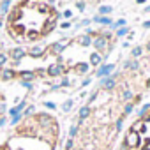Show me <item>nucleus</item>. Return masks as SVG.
<instances>
[{
    "label": "nucleus",
    "mask_w": 150,
    "mask_h": 150,
    "mask_svg": "<svg viewBox=\"0 0 150 150\" xmlns=\"http://www.w3.org/2000/svg\"><path fill=\"white\" fill-rule=\"evenodd\" d=\"M58 134L60 129L57 124L51 127H42L35 117L34 124L25 122L20 125L16 136L9 138L0 146V150H55Z\"/></svg>",
    "instance_id": "1"
},
{
    "label": "nucleus",
    "mask_w": 150,
    "mask_h": 150,
    "mask_svg": "<svg viewBox=\"0 0 150 150\" xmlns=\"http://www.w3.org/2000/svg\"><path fill=\"white\" fill-rule=\"evenodd\" d=\"M106 37H103V35H99V37H96L94 41H92V44L96 46V50L97 51H110V48H108V44H106Z\"/></svg>",
    "instance_id": "2"
},
{
    "label": "nucleus",
    "mask_w": 150,
    "mask_h": 150,
    "mask_svg": "<svg viewBox=\"0 0 150 150\" xmlns=\"http://www.w3.org/2000/svg\"><path fill=\"white\" fill-rule=\"evenodd\" d=\"M48 76H51V78H55V76H58V74H62L64 72V65L62 64H51L50 67H48Z\"/></svg>",
    "instance_id": "3"
},
{
    "label": "nucleus",
    "mask_w": 150,
    "mask_h": 150,
    "mask_svg": "<svg viewBox=\"0 0 150 150\" xmlns=\"http://www.w3.org/2000/svg\"><path fill=\"white\" fill-rule=\"evenodd\" d=\"M111 71H115V65L113 64H106V65H101L96 74H97V78H104V76H108V74H111Z\"/></svg>",
    "instance_id": "4"
},
{
    "label": "nucleus",
    "mask_w": 150,
    "mask_h": 150,
    "mask_svg": "<svg viewBox=\"0 0 150 150\" xmlns=\"http://www.w3.org/2000/svg\"><path fill=\"white\" fill-rule=\"evenodd\" d=\"M14 76H16V71H13V69H2L0 71V80L2 81H9Z\"/></svg>",
    "instance_id": "5"
},
{
    "label": "nucleus",
    "mask_w": 150,
    "mask_h": 150,
    "mask_svg": "<svg viewBox=\"0 0 150 150\" xmlns=\"http://www.w3.org/2000/svg\"><path fill=\"white\" fill-rule=\"evenodd\" d=\"M55 27H57V21L48 20V21H46V25H44V28H42V30H39V32H41V35H48V34H51V32L55 30Z\"/></svg>",
    "instance_id": "6"
},
{
    "label": "nucleus",
    "mask_w": 150,
    "mask_h": 150,
    "mask_svg": "<svg viewBox=\"0 0 150 150\" xmlns=\"http://www.w3.org/2000/svg\"><path fill=\"white\" fill-rule=\"evenodd\" d=\"M21 18H23V14H21V9H20V7L13 9V11H11V14H9V21H11V23H14V21H20Z\"/></svg>",
    "instance_id": "7"
},
{
    "label": "nucleus",
    "mask_w": 150,
    "mask_h": 150,
    "mask_svg": "<svg viewBox=\"0 0 150 150\" xmlns=\"http://www.w3.org/2000/svg\"><path fill=\"white\" fill-rule=\"evenodd\" d=\"M23 32H25V27H23V25H20V23H18V25H11V35H13V37L18 39Z\"/></svg>",
    "instance_id": "8"
},
{
    "label": "nucleus",
    "mask_w": 150,
    "mask_h": 150,
    "mask_svg": "<svg viewBox=\"0 0 150 150\" xmlns=\"http://www.w3.org/2000/svg\"><path fill=\"white\" fill-rule=\"evenodd\" d=\"M76 42H78V44H81V46H90V44H92V35L83 34V35L76 37Z\"/></svg>",
    "instance_id": "9"
},
{
    "label": "nucleus",
    "mask_w": 150,
    "mask_h": 150,
    "mask_svg": "<svg viewBox=\"0 0 150 150\" xmlns=\"http://www.w3.org/2000/svg\"><path fill=\"white\" fill-rule=\"evenodd\" d=\"M23 57H25V51H23L21 48H14V50L11 51V58H13L14 62H20Z\"/></svg>",
    "instance_id": "10"
},
{
    "label": "nucleus",
    "mask_w": 150,
    "mask_h": 150,
    "mask_svg": "<svg viewBox=\"0 0 150 150\" xmlns=\"http://www.w3.org/2000/svg\"><path fill=\"white\" fill-rule=\"evenodd\" d=\"M101 85H103V88L111 90V88L115 87V80H113V78H103V80H101Z\"/></svg>",
    "instance_id": "11"
},
{
    "label": "nucleus",
    "mask_w": 150,
    "mask_h": 150,
    "mask_svg": "<svg viewBox=\"0 0 150 150\" xmlns=\"http://www.w3.org/2000/svg\"><path fill=\"white\" fill-rule=\"evenodd\" d=\"M28 55L30 57H41V55H44V48L42 46H34V48H30Z\"/></svg>",
    "instance_id": "12"
},
{
    "label": "nucleus",
    "mask_w": 150,
    "mask_h": 150,
    "mask_svg": "<svg viewBox=\"0 0 150 150\" xmlns=\"http://www.w3.org/2000/svg\"><path fill=\"white\" fill-rule=\"evenodd\" d=\"M88 117H90V108H88V106H83V108L80 110V120L85 122Z\"/></svg>",
    "instance_id": "13"
},
{
    "label": "nucleus",
    "mask_w": 150,
    "mask_h": 150,
    "mask_svg": "<svg viewBox=\"0 0 150 150\" xmlns=\"http://www.w3.org/2000/svg\"><path fill=\"white\" fill-rule=\"evenodd\" d=\"M28 41H37L39 37H41V32L39 30H30V32H27V35H25Z\"/></svg>",
    "instance_id": "14"
},
{
    "label": "nucleus",
    "mask_w": 150,
    "mask_h": 150,
    "mask_svg": "<svg viewBox=\"0 0 150 150\" xmlns=\"http://www.w3.org/2000/svg\"><path fill=\"white\" fill-rule=\"evenodd\" d=\"M124 67H125V69H131V71H138L139 64H138L136 60H127V62L124 64Z\"/></svg>",
    "instance_id": "15"
},
{
    "label": "nucleus",
    "mask_w": 150,
    "mask_h": 150,
    "mask_svg": "<svg viewBox=\"0 0 150 150\" xmlns=\"http://www.w3.org/2000/svg\"><path fill=\"white\" fill-rule=\"evenodd\" d=\"M94 21H96V23H103V25H111V20H110L108 16H96Z\"/></svg>",
    "instance_id": "16"
},
{
    "label": "nucleus",
    "mask_w": 150,
    "mask_h": 150,
    "mask_svg": "<svg viewBox=\"0 0 150 150\" xmlns=\"http://www.w3.org/2000/svg\"><path fill=\"white\" fill-rule=\"evenodd\" d=\"M20 76H21L25 81H28V80H34V76H35V74H34L32 71H21V72H20Z\"/></svg>",
    "instance_id": "17"
},
{
    "label": "nucleus",
    "mask_w": 150,
    "mask_h": 150,
    "mask_svg": "<svg viewBox=\"0 0 150 150\" xmlns=\"http://www.w3.org/2000/svg\"><path fill=\"white\" fill-rule=\"evenodd\" d=\"M74 67H76L78 72H87V71H88V64H87V62H80V64L74 65Z\"/></svg>",
    "instance_id": "18"
},
{
    "label": "nucleus",
    "mask_w": 150,
    "mask_h": 150,
    "mask_svg": "<svg viewBox=\"0 0 150 150\" xmlns=\"http://www.w3.org/2000/svg\"><path fill=\"white\" fill-rule=\"evenodd\" d=\"M101 58H103V57H101L99 53H92V55H90V64H92V65H97V64L101 62Z\"/></svg>",
    "instance_id": "19"
},
{
    "label": "nucleus",
    "mask_w": 150,
    "mask_h": 150,
    "mask_svg": "<svg viewBox=\"0 0 150 150\" xmlns=\"http://www.w3.org/2000/svg\"><path fill=\"white\" fill-rule=\"evenodd\" d=\"M122 99H124V101H131V99H134V96H132L131 90H124V92H122Z\"/></svg>",
    "instance_id": "20"
},
{
    "label": "nucleus",
    "mask_w": 150,
    "mask_h": 150,
    "mask_svg": "<svg viewBox=\"0 0 150 150\" xmlns=\"http://www.w3.org/2000/svg\"><path fill=\"white\" fill-rule=\"evenodd\" d=\"M111 11H113V9H111L110 6H101V7H99V14H110Z\"/></svg>",
    "instance_id": "21"
},
{
    "label": "nucleus",
    "mask_w": 150,
    "mask_h": 150,
    "mask_svg": "<svg viewBox=\"0 0 150 150\" xmlns=\"http://www.w3.org/2000/svg\"><path fill=\"white\" fill-rule=\"evenodd\" d=\"M65 46H67V44H58V42H57V44H53V51H55V53H62V51L65 50Z\"/></svg>",
    "instance_id": "22"
},
{
    "label": "nucleus",
    "mask_w": 150,
    "mask_h": 150,
    "mask_svg": "<svg viewBox=\"0 0 150 150\" xmlns=\"http://www.w3.org/2000/svg\"><path fill=\"white\" fill-rule=\"evenodd\" d=\"M132 110H134V106L129 103V104H125V108H124V115H131L132 113Z\"/></svg>",
    "instance_id": "23"
},
{
    "label": "nucleus",
    "mask_w": 150,
    "mask_h": 150,
    "mask_svg": "<svg viewBox=\"0 0 150 150\" xmlns=\"http://www.w3.org/2000/svg\"><path fill=\"white\" fill-rule=\"evenodd\" d=\"M9 4H11V0H4V2H2V7H0V9H2V13H7Z\"/></svg>",
    "instance_id": "24"
},
{
    "label": "nucleus",
    "mask_w": 150,
    "mask_h": 150,
    "mask_svg": "<svg viewBox=\"0 0 150 150\" xmlns=\"http://www.w3.org/2000/svg\"><path fill=\"white\" fill-rule=\"evenodd\" d=\"M129 32V28H125V27H122V28H118V32H117V35L118 37H122V35H125Z\"/></svg>",
    "instance_id": "25"
},
{
    "label": "nucleus",
    "mask_w": 150,
    "mask_h": 150,
    "mask_svg": "<svg viewBox=\"0 0 150 150\" xmlns=\"http://www.w3.org/2000/svg\"><path fill=\"white\" fill-rule=\"evenodd\" d=\"M141 51H143L141 48H134V50H132V57H134V58H138V57L141 55Z\"/></svg>",
    "instance_id": "26"
},
{
    "label": "nucleus",
    "mask_w": 150,
    "mask_h": 150,
    "mask_svg": "<svg viewBox=\"0 0 150 150\" xmlns=\"http://www.w3.org/2000/svg\"><path fill=\"white\" fill-rule=\"evenodd\" d=\"M34 111H35V108H34V106H28V108L25 110V113H23V115H27V117H30V115H32Z\"/></svg>",
    "instance_id": "27"
},
{
    "label": "nucleus",
    "mask_w": 150,
    "mask_h": 150,
    "mask_svg": "<svg viewBox=\"0 0 150 150\" xmlns=\"http://www.w3.org/2000/svg\"><path fill=\"white\" fill-rule=\"evenodd\" d=\"M7 62V55H4V53H0V67H2L4 64Z\"/></svg>",
    "instance_id": "28"
},
{
    "label": "nucleus",
    "mask_w": 150,
    "mask_h": 150,
    "mask_svg": "<svg viewBox=\"0 0 150 150\" xmlns=\"http://www.w3.org/2000/svg\"><path fill=\"white\" fill-rule=\"evenodd\" d=\"M124 25H125V21H124V20H118L117 23H111V27H113V28H117V27H124Z\"/></svg>",
    "instance_id": "29"
},
{
    "label": "nucleus",
    "mask_w": 150,
    "mask_h": 150,
    "mask_svg": "<svg viewBox=\"0 0 150 150\" xmlns=\"http://www.w3.org/2000/svg\"><path fill=\"white\" fill-rule=\"evenodd\" d=\"M21 85H23L25 88H28V90H32V85H30V81H25V80H23V81H21Z\"/></svg>",
    "instance_id": "30"
},
{
    "label": "nucleus",
    "mask_w": 150,
    "mask_h": 150,
    "mask_svg": "<svg viewBox=\"0 0 150 150\" xmlns=\"http://www.w3.org/2000/svg\"><path fill=\"white\" fill-rule=\"evenodd\" d=\"M71 106H72V101H67V103L64 104V110H65V111H69V110H71Z\"/></svg>",
    "instance_id": "31"
},
{
    "label": "nucleus",
    "mask_w": 150,
    "mask_h": 150,
    "mask_svg": "<svg viewBox=\"0 0 150 150\" xmlns=\"http://www.w3.org/2000/svg\"><path fill=\"white\" fill-rule=\"evenodd\" d=\"M4 113H6V104H4V103H0V117H2Z\"/></svg>",
    "instance_id": "32"
},
{
    "label": "nucleus",
    "mask_w": 150,
    "mask_h": 150,
    "mask_svg": "<svg viewBox=\"0 0 150 150\" xmlns=\"http://www.w3.org/2000/svg\"><path fill=\"white\" fill-rule=\"evenodd\" d=\"M90 25V20H83V21H80V27H88Z\"/></svg>",
    "instance_id": "33"
},
{
    "label": "nucleus",
    "mask_w": 150,
    "mask_h": 150,
    "mask_svg": "<svg viewBox=\"0 0 150 150\" xmlns=\"http://www.w3.org/2000/svg\"><path fill=\"white\" fill-rule=\"evenodd\" d=\"M39 11H41V13H48V11H50V9H48V7H46V6H39Z\"/></svg>",
    "instance_id": "34"
},
{
    "label": "nucleus",
    "mask_w": 150,
    "mask_h": 150,
    "mask_svg": "<svg viewBox=\"0 0 150 150\" xmlns=\"http://www.w3.org/2000/svg\"><path fill=\"white\" fill-rule=\"evenodd\" d=\"M67 85H69V80H67V78H64V80H62V83H60V87H67Z\"/></svg>",
    "instance_id": "35"
},
{
    "label": "nucleus",
    "mask_w": 150,
    "mask_h": 150,
    "mask_svg": "<svg viewBox=\"0 0 150 150\" xmlns=\"http://www.w3.org/2000/svg\"><path fill=\"white\" fill-rule=\"evenodd\" d=\"M76 7H78V9H81V11H83V9H85V4H83V2H78V4H76Z\"/></svg>",
    "instance_id": "36"
},
{
    "label": "nucleus",
    "mask_w": 150,
    "mask_h": 150,
    "mask_svg": "<svg viewBox=\"0 0 150 150\" xmlns=\"http://www.w3.org/2000/svg\"><path fill=\"white\" fill-rule=\"evenodd\" d=\"M88 85H90V78H87V80L81 83V87H88Z\"/></svg>",
    "instance_id": "37"
},
{
    "label": "nucleus",
    "mask_w": 150,
    "mask_h": 150,
    "mask_svg": "<svg viewBox=\"0 0 150 150\" xmlns=\"http://www.w3.org/2000/svg\"><path fill=\"white\" fill-rule=\"evenodd\" d=\"M71 16H72V13H71V11H65V13H64V18H71Z\"/></svg>",
    "instance_id": "38"
},
{
    "label": "nucleus",
    "mask_w": 150,
    "mask_h": 150,
    "mask_svg": "<svg viewBox=\"0 0 150 150\" xmlns=\"http://www.w3.org/2000/svg\"><path fill=\"white\" fill-rule=\"evenodd\" d=\"M46 106H48L50 110H55V104H53V103H46Z\"/></svg>",
    "instance_id": "39"
},
{
    "label": "nucleus",
    "mask_w": 150,
    "mask_h": 150,
    "mask_svg": "<svg viewBox=\"0 0 150 150\" xmlns=\"http://www.w3.org/2000/svg\"><path fill=\"white\" fill-rule=\"evenodd\" d=\"M143 27H145V28H150V21H145V23H143Z\"/></svg>",
    "instance_id": "40"
},
{
    "label": "nucleus",
    "mask_w": 150,
    "mask_h": 150,
    "mask_svg": "<svg viewBox=\"0 0 150 150\" xmlns=\"http://www.w3.org/2000/svg\"><path fill=\"white\" fill-rule=\"evenodd\" d=\"M136 2H138V4H145V2H146V0H136Z\"/></svg>",
    "instance_id": "41"
},
{
    "label": "nucleus",
    "mask_w": 150,
    "mask_h": 150,
    "mask_svg": "<svg viewBox=\"0 0 150 150\" xmlns=\"http://www.w3.org/2000/svg\"><path fill=\"white\" fill-rule=\"evenodd\" d=\"M145 13H150V6H146V7H145Z\"/></svg>",
    "instance_id": "42"
},
{
    "label": "nucleus",
    "mask_w": 150,
    "mask_h": 150,
    "mask_svg": "<svg viewBox=\"0 0 150 150\" xmlns=\"http://www.w3.org/2000/svg\"><path fill=\"white\" fill-rule=\"evenodd\" d=\"M0 28H2V21H0Z\"/></svg>",
    "instance_id": "43"
}]
</instances>
